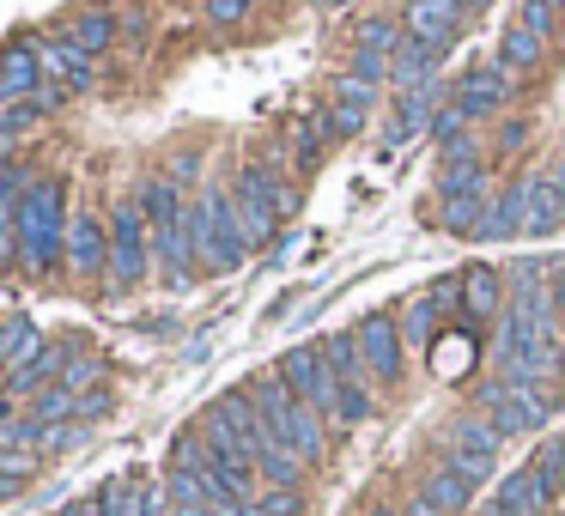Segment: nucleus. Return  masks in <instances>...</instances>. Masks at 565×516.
Listing matches in <instances>:
<instances>
[{
    "mask_svg": "<svg viewBox=\"0 0 565 516\" xmlns=\"http://www.w3.org/2000/svg\"><path fill=\"white\" fill-rule=\"evenodd\" d=\"M244 395L256 401V413L268 419V431L298 455V462H305V467H310V462H322V450H329V419H322L317 407H305L280 377H256V383H244Z\"/></svg>",
    "mask_w": 565,
    "mask_h": 516,
    "instance_id": "obj_1",
    "label": "nucleus"
},
{
    "mask_svg": "<svg viewBox=\"0 0 565 516\" xmlns=\"http://www.w3.org/2000/svg\"><path fill=\"white\" fill-rule=\"evenodd\" d=\"M62 183H31L19 195V261L25 273H55V261L67 256V213H62Z\"/></svg>",
    "mask_w": 565,
    "mask_h": 516,
    "instance_id": "obj_2",
    "label": "nucleus"
},
{
    "mask_svg": "<svg viewBox=\"0 0 565 516\" xmlns=\"http://www.w3.org/2000/svg\"><path fill=\"white\" fill-rule=\"evenodd\" d=\"M189 244H195V261L207 273L244 268L249 237H244V225H237V213H232V195H213V189H207V195L189 207Z\"/></svg>",
    "mask_w": 565,
    "mask_h": 516,
    "instance_id": "obj_3",
    "label": "nucleus"
},
{
    "mask_svg": "<svg viewBox=\"0 0 565 516\" xmlns=\"http://www.w3.org/2000/svg\"><path fill=\"white\" fill-rule=\"evenodd\" d=\"M232 213H237V225H244L249 244H268V237L280 232V219L298 213V189L280 183L268 164H249V171L237 176V189H232Z\"/></svg>",
    "mask_w": 565,
    "mask_h": 516,
    "instance_id": "obj_4",
    "label": "nucleus"
},
{
    "mask_svg": "<svg viewBox=\"0 0 565 516\" xmlns=\"http://www.w3.org/2000/svg\"><path fill=\"white\" fill-rule=\"evenodd\" d=\"M140 213H147V232H152V249H159L164 273L183 280L195 244H189V207H183V195H177V183H147L140 189Z\"/></svg>",
    "mask_w": 565,
    "mask_h": 516,
    "instance_id": "obj_5",
    "label": "nucleus"
},
{
    "mask_svg": "<svg viewBox=\"0 0 565 516\" xmlns=\"http://www.w3.org/2000/svg\"><path fill=\"white\" fill-rule=\"evenodd\" d=\"M480 413H487L504 438H511V431H535V426H547V413H553V389L541 377H499V383L480 389Z\"/></svg>",
    "mask_w": 565,
    "mask_h": 516,
    "instance_id": "obj_6",
    "label": "nucleus"
},
{
    "mask_svg": "<svg viewBox=\"0 0 565 516\" xmlns=\"http://www.w3.org/2000/svg\"><path fill=\"white\" fill-rule=\"evenodd\" d=\"M274 377H280L286 389L298 395V401L317 407V413L334 426V413H341V383H334V370H329V358H322V346H286L280 365H274Z\"/></svg>",
    "mask_w": 565,
    "mask_h": 516,
    "instance_id": "obj_7",
    "label": "nucleus"
},
{
    "mask_svg": "<svg viewBox=\"0 0 565 516\" xmlns=\"http://www.w3.org/2000/svg\"><path fill=\"white\" fill-rule=\"evenodd\" d=\"M152 268V232H147V213L135 207V201H122V207L110 213V286H140Z\"/></svg>",
    "mask_w": 565,
    "mask_h": 516,
    "instance_id": "obj_8",
    "label": "nucleus"
},
{
    "mask_svg": "<svg viewBox=\"0 0 565 516\" xmlns=\"http://www.w3.org/2000/svg\"><path fill=\"white\" fill-rule=\"evenodd\" d=\"M38 67H43V92H38L43 110H50V104L79 98V92L92 86V55L79 50L74 37H43L38 43Z\"/></svg>",
    "mask_w": 565,
    "mask_h": 516,
    "instance_id": "obj_9",
    "label": "nucleus"
},
{
    "mask_svg": "<svg viewBox=\"0 0 565 516\" xmlns=\"http://www.w3.org/2000/svg\"><path fill=\"white\" fill-rule=\"evenodd\" d=\"M499 443H504V431L492 426L487 413H475V419H456L450 431H444V462L456 467V474H468L480 486V480L492 474V462H499Z\"/></svg>",
    "mask_w": 565,
    "mask_h": 516,
    "instance_id": "obj_10",
    "label": "nucleus"
},
{
    "mask_svg": "<svg viewBox=\"0 0 565 516\" xmlns=\"http://www.w3.org/2000/svg\"><path fill=\"white\" fill-rule=\"evenodd\" d=\"M353 341H359V353H365L371 383H402V329H395L390 310H371V316H359Z\"/></svg>",
    "mask_w": 565,
    "mask_h": 516,
    "instance_id": "obj_11",
    "label": "nucleus"
},
{
    "mask_svg": "<svg viewBox=\"0 0 565 516\" xmlns=\"http://www.w3.org/2000/svg\"><path fill=\"white\" fill-rule=\"evenodd\" d=\"M511 92H516V74H504L499 62H487V67H475V74L456 79L450 104L468 116V122H475V116H492V110H499V104L511 98Z\"/></svg>",
    "mask_w": 565,
    "mask_h": 516,
    "instance_id": "obj_12",
    "label": "nucleus"
},
{
    "mask_svg": "<svg viewBox=\"0 0 565 516\" xmlns=\"http://www.w3.org/2000/svg\"><path fill=\"white\" fill-rule=\"evenodd\" d=\"M67 268H74L79 280L110 268V232H104L98 213H74V219H67Z\"/></svg>",
    "mask_w": 565,
    "mask_h": 516,
    "instance_id": "obj_13",
    "label": "nucleus"
},
{
    "mask_svg": "<svg viewBox=\"0 0 565 516\" xmlns=\"http://www.w3.org/2000/svg\"><path fill=\"white\" fill-rule=\"evenodd\" d=\"M456 25H462V0H407L402 13V37L431 43V50H444Z\"/></svg>",
    "mask_w": 565,
    "mask_h": 516,
    "instance_id": "obj_14",
    "label": "nucleus"
},
{
    "mask_svg": "<svg viewBox=\"0 0 565 516\" xmlns=\"http://www.w3.org/2000/svg\"><path fill=\"white\" fill-rule=\"evenodd\" d=\"M38 92H43L38 43H13V50L0 55V110H7V104H19V98L38 104Z\"/></svg>",
    "mask_w": 565,
    "mask_h": 516,
    "instance_id": "obj_15",
    "label": "nucleus"
},
{
    "mask_svg": "<svg viewBox=\"0 0 565 516\" xmlns=\"http://www.w3.org/2000/svg\"><path fill=\"white\" fill-rule=\"evenodd\" d=\"M322 122H329L334 140L359 135V128L371 122V86L365 79H341V86L329 92V104H322Z\"/></svg>",
    "mask_w": 565,
    "mask_h": 516,
    "instance_id": "obj_16",
    "label": "nucleus"
},
{
    "mask_svg": "<svg viewBox=\"0 0 565 516\" xmlns=\"http://www.w3.org/2000/svg\"><path fill=\"white\" fill-rule=\"evenodd\" d=\"M523 183H529V225H523V232L529 237L559 232V225H565V176L535 171V176H523Z\"/></svg>",
    "mask_w": 565,
    "mask_h": 516,
    "instance_id": "obj_17",
    "label": "nucleus"
},
{
    "mask_svg": "<svg viewBox=\"0 0 565 516\" xmlns=\"http://www.w3.org/2000/svg\"><path fill=\"white\" fill-rule=\"evenodd\" d=\"M74 365V341H55V346H38L25 365L13 370V395H38V389H55L62 370Z\"/></svg>",
    "mask_w": 565,
    "mask_h": 516,
    "instance_id": "obj_18",
    "label": "nucleus"
},
{
    "mask_svg": "<svg viewBox=\"0 0 565 516\" xmlns=\"http://www.w3.org/2000/svg\"><path fill=\"white\" fill-rule=\"evenodd\" d=\"M456 292H462V316L480 322V316H499V268H487V261H475V268L456 273Z\"/></svg>",
    "mask_w": 565,
    "mask_h": 516,
    "instance_id": "obj_19",
    "label": "nucleus"
},
{
    "mask_svg": "<svg viewBox=\"0 0 565 516\" xmlns=\"http://www.w3.org/2000/svg\"><path fill=\"white\" fill-rule=\"evenodd\" d=\"M322 358H329V370H334V383H341V389L371 395V370H365V353H359L353 334H329V341H322Z\"/></svg>",
    "mask_w": 565,
    "mask_h": 516,
    "instance_id": "obj_20",
    "label": "nucleus"
},
{
    "mask_svg": "<svg viewBox=\"0 0 565 516\" xmlns=\"http://www.w3.org/2000/svg\"><path fill=\"white\" fill-rule=\"evenodd\" d=\"M523 225H529V183H511L487 207V219H480L475 237H511V232H523Z\"/></svg>",
    "mask_w": 565,
    "mask_h": 516,
    "instance_id": "obj_21",
    "label": "nucleus"
},
{
    "mask_svg": "<svg viewBox=\"0 0 565 516\" xmlns=\"http://www.w3.org/2000/svg\"><path fill=\"white\" fill-rule=\"evenodd\" d=\"M431 67H438V50H431V43H414V37L395 43L390 74H395V86H402V92H419L431 79Z\"/></svg>",
    "mask_w": 565,
    "mask_h": 516,
    "instance_id": "obj_22",
    "label": "nucleus"
},
{
    "mask_svg": "<svg viewBox=\"0 0 565 516\" xmlns=\"http://www.w3.org/2000/svg\"><path fill=\"white\" fill-rule=\"evenodd\" d=\"M419 492H426V498L438 504L444 516H462L468 504H475V480H468V474H456L450 462H444V467H431V474H426V486H419Z\"/></svg>",
    "mask_w": 565,
    "mask_h": 516,
    "instance_id": "obj_23",
    "label": "nucleus"
},
{
    "mask_svg": "<svg viewBox=\"0 0 565 516\" xmlns=\"http://www.w3.org/2000/svg\"><path fill=\"white\" fill-rule=\"evenodd\" d=\"M541 50H547V37H535L529 25H511L499 37V67L504 74H529V67L541 62Z\"/></svg>",
    "mask_w": 565,
    "mask_h": 516,
    "instance_id": "obj_24",
    "label": "nucleus"
},
{
    "mask_svg": "<svg viewBox=\"0 0 565 516\" xmlns=\"http://www.w3.org/2000/svg\"><path fill=\"white\" fill-rule=\"evenodd\" d=\"M431 104H438V92H431V86L407 92V98H402V110H395V122H390V147H383V152L407 147V140L419 135V122H426V116H431Z\"/></svg>",
    "mask_w": 565,
    "mask_h": 516,
    "instance_id": "obj_25",
    "label": "nucleus"
},
{
    "mask_svg": "<svg viewBox=\"0 0 565 516\" xmlns=\"http://www.w3.org/2000/svg\"><path fill=\"white\" fill-rule=\"evenodd\" d=\"M499 504H511L516 516H541L547 510V492H541V480L529 474V467H516V474L499 480Z\"/></svg>",
    "mask_w": 565,
    "mask_h": 516,
    "instance_id": "obj_26",
    "label": "nucleus"
},
{
    "mask_svg": "<svg viewBox=\"0 0 565 516\" xmlns=\"http://www.w3.org/2000/svg\"><path fill=\"white\" fill-rule=\"evenodd\" d=\"M256 474L268 480V486H298V474H305V462H298V455L286 450L280 438H268V443L256 450Z\"/></svg>",
    "mask_w": 565,
    "mask_h": 516,
    "instance_id": "obj_27",
    "label": "nucleus"
},
{
    "mask_svg": "<svg viewBox=\"0 0 565 516\" xmlns=\"http://www.w3.org/2000/svg\"><path fill=\"white\" fill-rule=\"evenodd\" d=\"M38 353V322L31 316H7L0 322V358H13V370Z\"/></svg>",
    "mask_w": 565,
    "mask_h": 516,
    "instance_id": "obj_28",
    "label": "nucleus"
},
{
    "mask_svg": "<svg viewBox=\"0 0 565 516\" xmlns=\"http://www.w3.org/2000/svg\"><path fill=\"white\" fill-rule=\"evenodd\" d=\"M529 474L541 480V492H547V498L565 486V431H559V438H547V443H541V450H535V462H529Z\"/></svg>",
    "mask_w": 565,
    "mask_h": 516,
    "instance_id": "obj_29",
    "label": "nucleus"
},
{
    "mask_svg": "<svg viewBox=\"0 0 565 516\" xmlns=\"http://www.w3.org/2000/svg\"><path fill=\"white\" fill-rule=\"evenodd\" d=\"M487 207H492V195H444V225L450 232H480Z\"/></svg>",
    "mask_w": 565,
    "mask_h": 516,
    "instance_id": "obj_30",
    "label": "nucleus"
},
{
    "mask_svg": "<svg viewBox=\"0 0 565 516\" xmlns=\"http://www.w3.org/2000/svg\"><path fill=\"white\" fill-rule=\"evenodd\" d=\"M67 37H74L86 55H104V50H110V37H116V19L110 13H79Z\"/></svg>",
    "mask_w": 565,
    "mask_h": 516,
    "instance_id": "obj_31",
    "label": "nucleus"
},
{
    "mask_svg": "<svg viewBox=\"0 0 565 516\" xmlns=\"http://www.w3.org/2000/svg\"><path fill=\"white\" fill-rule=\"evenodd\" d=\"M395 43H402V31H395L390 19H359L353 25V50L359 55H395Z\"/></svg>",
    "mask_w": 565,
    "mask_h": 516,
    "instance_id": "obj_32",
    "label": "nucleus"
},
{
    "mask_svg": "<svg viewBox=\"0 0 565 516\" xmlns=\"http://www.w3.org/2000/svg\"><path fill=\"white\" fill-rule=\"evenodd\" d=\"M249 516H305V498H298V486H274L249 504Z\"/></svg>",
    "mask_w": 565,
    "mask_h": 516,
    "instance_id": "obj_33",
    "label": "nucleus"
},
{
    "mask_svg": "<svg viewBox=\"0 0 565 516\" xmlns=\"http://www.w3.org/2000/svg\"><path fill=\"white\" fill-rule=\"evenodd\" d=\"M462 128H468V116H462V110H456V104H444V110H438V116H431V135H438V140H444V152H450V147H456V140H468V135H462Z\"/></svg>",
    "mask_w": 565,
    "mask_h": 516,
    "instance_id": "obj_34",
    "label": "nucleus"
},
{
    "mask_svg": "<svg viewBox=\"0 0 565 516\" xmlns=\"http://www.w3.org/2000/svg\"><path fill=\"white\" fill-rule=\"evenodd\" d=\"M553 19H559V7H553V0H523V13H516V25H529L535 37H547V31H553Z\"/></svg>",
    "mask_w": 565,
    "mask_h": 516,
    "instance_id": "obj_35",
    "label": "nucleus"
},
{
    "mask_svg": "<svg viewBox=\"0 0 565 516\" xmlns=\"http://www.w3.org/2000/svg\"><path fill=\"white\" fill-rule=\"evenodd\" d=\"M249 7H256V0H207V19L213 25H244Z\"/></svg>",
    "mask_w": 565,
    "mask_h": 516,
    "instance_id": "obj_36",
    "label": "nucleus"
},
{
    "mask_svg": "<svg viewBox=\"0 0 565 516\" xmlns=\"http://www.w3.org/2000/svg\"><path fill=\"white\" fill-rule=\"evenodd\" d=\"M383 74H390V55H353V79H365V86H377Z\"/></svg>",
    "mask_w": 565,
    "mask_h": 516,
    "instance_id": "obj_37",
    "label": "nucleus"
},
{
    "mask_svg": "<svg viewBox=\"0 0 565 516\" xmlns=\"http://www.w3.org/2000/svg\"><path fill=\"white\" fill-rule=\"evenodd\" d=\"M402 516H444V510H438V504L426 498V492H414V498L402 504Z\"/></svg>",
    "mask_w": 565,
    "mask_h": 516,
    "instance_id": "obj_38",
    "label": "nucleus"
},
{
    "mask_svg": "<svg viewBox=\"0 0 565 516\" xmlns=\"http://www.w3.org/2000/svg\"><path fill=\"white\" fill-rule=\"evenodd\" d=\"M547 304H553V310H565V261L553 268V292H547Z\"/></svg>",
    "mask_w": 565,
    "mask_h": 516,
    "instance_id": "obj_39",
    "label": "nucleus"
},
{
    "mask_svg": "<svg viewBox=\"0 0 565 516\" xmlns=\"http://www.w3.org/2000/svg\"><path fill=\"white\" fill-rule=\"evenodd\" d=\"M62 516H98V498H79V504H67Z\"/></svg>",
    "mask_w": 565,
    "mask_h": 516,
    "instance_id": "obj_40",
    "label": "nucleus"
},
{
    "mask_svg": "<svg viewBox=\"0 0 565 516\" xmlns=\"http://www.w3.org/2000/svg\"><path fill=\"white\" fill-rule=\"evenodd\" d=\"M480 516H516V510H511V504H499V498H492V504H487V510H480Z\"/></svg>",
    "mask_w": 565,
    "mask_h": 516,
    "instance_id": "obj_41",
    "label": "nucleus"
},
{
    "mask_svg": "<svg viewBox=\"0 0 565 516\" xmlns=\"http://www.w3.org/2000/svg\"><path fill=\"white\" fill-rule=\"evenodd\" d=\"M371 516H402V510H390V504H383V510H371Z\"/></svg>",
    "mask_w": 565,
    "mask_h": 516,
    "instance_id": "obj_42",
    "label": "nucleus"
},
{
    "mask_svg": "<svg viewBox=\"0 0 565 516\" xmlns=\"http://www.w3.org/2000/svg\"><path fill=\"white\" fill-rule=\"evenodd\" d=\"M0 426H7V395H0Z\"/></svg>",
    "mask_w": 565,
    "mask_h": 516,
    "instance_id": "obj_43",
    "label": "nucleus"
},
{
    "mask_svg": "<svg viewBox=\"0 0 565 516\" xmlns=\"http://www.w3.org/2000/svg\"><path fill=\"white\" fill-rule=\"evenodd\" d=\"M0 159H13V152H7V140H0Z\"/></svg>",
    "mask_w": 565,
    "mask_h": 516,
    "instance_id": "obj_44",
    "label": "nucleus"
},
{
    "mask_svg": "<svg viewBox=\"0 0 565 516\" xmlns=\"http://www.w3.org/2000/svg\"><path fill=\"white\" fill-rule=\"evenodd\" d=\"M462 7H487V0H462Z\"/></svg>",
    "mask_w": 565,
    "mask_h": 516,
    "instance_id": "obj_45",
    "label": "nucleus"
},
{
    "mask_svg": "<svg viewBox=\"0 0 565 516\" xmlns=\"http://www.w3.org/2000/svg\"><path fill=\"white\" fill-rule=\"evenodd\" d=\"M559 176H565V171H559Z\"/></svg>",
    "mask_w": 565,
    "mask_h": 516,
    "instance_id": "obj_46",
    "label": "nucleus"
}]
</instances>
